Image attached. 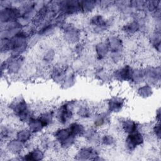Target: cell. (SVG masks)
I'll use <instances>...</instances> for the list:
<instances>
[{
    "label": "cell",
    "instance_id": "6da1fadb",
    "mask_svg": "<svg viewBox=\"0 0 161 161\" xmlns=\"http://www.w3.org/2000/svg\"><path fill=\"white\" fill-rule=\"evenodd\" d=\"M9 108L21 122L27 123L30 118L34 116L26 100L22 97H18L13 100Z\"/></svg>",
    "mask_w": 161,
    "mask_h": 161
},
{
    "label": "cell",
    "instance_id": "7a4b0ae2",
    "mask_svg": "<svg viewBox=\"0 0 161 161\" xmlns=\"http://www.w3.org/2000/svg\"><path fill=\"white\" fill-rule=\"evenodd\" d=\"M53 137L63 148H68L72 146L77 138L71 133L69 128L57 129L53 133Z\"/></svg>",
    "mask_w": 161,
    "mask_h": 161
},
{
    "label": "cell",
    "instance_id": "3957f363",
    "mask_svg": "<svg viewBox=\"0 0 161 161\" xmlns=\"http://www.w3.org/2000/svg\"><path fill=\"white\" fill-rule=\"evenodd\" d=\"M75 101H70L65 102L57 109L55 116L57 121L64 125L68 123L74 115V108Z\"/></svg>",
    "mask_w": 161,
    "mask_h": 161
},
{
    "label": "cell",
    "instance_id": "277c9868",
    "mask_svg": "<svg viewBox=\"0 0 161 161\" xmlns=\"http://www.w3.org/2000/svg\"><path fill=\"white\" fill-rule=\"evenodd\" d=\"M21 13L19 8L6 4L1 9L0 19L1 24L18 21L21 17Z\"/></svg>",
    "mask_w": 161,
    "mask_h": 161
},
{
    "label": "cell",
    "instance_id": "5b68a950",
    "mask_svg": "<svg viewBox=\"0 0 161 161\" xmlns=\"http://www.w3.org/2000/svg\"><path fill=\"white\" fill-rule=\"evenodd\" d=\"M58 13L64 16L74 15L81 13L80 1H62L58 2Z\"/></svg>",
    "mask_w": 161,
    "mask_h": 161
},
{
    "label": "cell",
    "instance_id": "8992f818",
    "mask_svg": "<svg viewBox=\"0 0 161 161\" xmlns=\"http://www.w3.org/2000/svg\"><path fill=\"white\" fill-rule=\"evenodd\" d=\"M23 62L24 59L21 55L11 56L2 64L1 67L4 66V68L2 69V71L6 69L9 74H16L21 70Z\"/></svg>",
    "mask_w": 161,
    "mask_h": 161
},
{
    "label": "cell",
    "instance_id": "52a82bcc",
    "mask_svg": "<svg viewBox=\"0 0 161 161\" xmlns=\"http://www.w3.org/2000/svg\"><path fill=\"white\" fill-rule=\"evenodd\" d=\"M144 142V136L139 130L127 134L125 139V147L128 151H133L137 147L142 145Z\"/></svg>",
    "mask_w": 161,
    "mask_h": 161
},
{
    "label": "cell",
    "instance_id": "ba28073f",
    "mask_svg": "<svg viewBox=\"0 0 161 161\" xmlns=\"http://www.w3.org/2000/svg\"><path fill=\"white\" fill-rule=\"evenodd\" d=\"M90 25L97 33H102L106 31L109 26V21L101 14H95L89 21Z\"/></svg>",
    "mask_w": 161,
    "mask_h": 161
},
{
    "label": "cell",
    "instance_id": "9c48e42d",
    "mask_svg": "<svg viewBox=\"0 0 161 161\" xmlns=\"http://www.w3.org/2000/svg\"><path fill=\"white\" fill-rule=\"evenodd\" d=\"M63 31L65 40L69 43H77L79 42L80 34V31L74 25L65 24L63 26Z\"/></svg>",
    "mask_w": 161,
    "mask_h": 161
},
{
    "label": "cell",
    "instance_id": "30bf717a",
    "mask_svg": "<svg viewBox=\"0 0 161 161\" xmlns=\"http://www.w3.org/2000/svg\"><path fill=\"white\" fill-rule=\"evenodd\" d=\"M133 68L130 65H125L119 67L113 74V77L118 81H130Z\"/></svg>",
    "mask_w": 161,
    "mask_h": 161
},
{
    "label": "cell",
    "instance_id": "8fae6325",
    "mask_svg": "<svg viewBox=\"0 0 161 161\" xmlns=\"http://www.w3.org/2000/svg\"><path fill=\"white\" fill-rule=\"evenodd\" d=\"M145 74V80L148 84H155L160 79V71L159 67L149 66L143 69Z\"/></svg>",
    "mask_w": 161,
    "mask_h": 161
},
{
    "label": "cell",
    "instance_id": "7c38bea8",
    "mask_svg": "<svg viewBox=\"0 0 161 161\" xmlns=\"http://www.w3.org/2000/svg\"><path fill=\"white\" fill-rule=\"evenodd\" d=\"M75 156L77 160H97L99 153L92 147H83L77 152Z\"/></svg>",
    "mask_w": 161,
    "mask_h": 161
},
{
    "label": "cell",
    "instance_id": "4fadbf2b",
    "mask_svg": "<svg viewBox=\"0 0 161 161\" xmlns=\"http://www.w3.org/2000/svg\"><path fill=\"white\" fill-rule=\"evenodd\" d=\"M125 104V99L119 96L111 97L108 101V109L109 113H118L123 109Z\"/></svg>",
    "mask_w": 161,
    "mask_h": 161
},
{
    "label": "cell",
    "instance_id": "5bb4252c",
    "mask_svg": "<svg viewBox=\"0 0 161 161\" xmlns=\"http://www.w3.org/2000/svg\"><path fill=\"white\" fill-rule=\"evenodd\" d=\"M111 53H120L123 50L122 40L117 36H110L106 41Z\"/></svg>",
    "mask_w": 161,
    "mask_h": 161
},
{
    "label": "cell",
    "instance_id": "9a60e30c",
    "mask_svg": "<svg viewBox=\"0 0 161 161\" xmlns=\"http://www.w3.org/2000/svg\"><path fill=\"white\" fill-rule=\"evenodd\" d=\"M122 130L126 134H130L139 130L138 124L134 120L126 118L121 121Z\"/></svg>",
    "mask_w": 161,
    "mask_h": 161
},
{
    "label": "cell",
    "instance_id": "2e32d148",
    "mask_svg": "<svg viewBox=\"0 0 161 161\" xmlns=\"http://www.w3.org/2000/svg\"><path fill=\"white\" fill-rule=\"evenodd\" d=\"M25 143L17 138L10 140L6 144V148L9 152L13 154H19L23 150Z\"/></svg>",
    "mask_w": 161,
    "mask_h": 161
},
{
    "label": "cell",
    "instance_id": "e0dca14e",
    "mask_svg": "<svg viewBox=\"0 0 161 161\" xmlns=\"http://www.w3.org/2000/svg\"><path fill=\"white\" fill-rule=\"evenodd\" d=\"M27 124L28 126V128L33 133V134L40 133L45 128V126L38 117L33 116L30 118Z\"/></svg>",
    "mask_w": 161,
    "mask_h": 161
},
{
    "label": "cell",
    "instance_id": "ac0fdd59",
    "mask_svg": "<svg viewBox=\"0 0 161 161\" xmlns=\"http://www.w3.org/2000/svg\"><path fill=\"white\" fill-rule=\"evenodd\" d=\"M140 28V25L136 20H133L125 24L123 28V31L128 35H133L139 31Z\"/></svg>",
    "mask_w": 161,
    "mask_h": 161
},
{
    "label": "cell",
    "instance_id": "d6986e66",
    "mask_svg": "<svg viewBox=\"0 0 161 161\" xmlns=\"http://www.w3.org/2000/svg\"><path fill=\"white\" fill-rule=\"evenodd\" d=\"M44 153L38 148H35L31 150L30 152L27 153L23 156V159L26 160H40L43 159Z\"/></svg>",
    "mask_w": 161,
    "mask_h": 161
},
{
    "label": "cell",
    "instance_id": "ffe728a7",
    "mask_svg": "<svg viewBox=\"0 0 161 161\" xmlns=\"http://www.w3.org/2000/svg\"><path fill=\"white\" fill-rule=\"evenodd\" d=\"M69 129L71 133L75 137H80L84 136L86 128L84 126L79 122H72L69 126Z\"/></svg>",
    "mask_w": 161,
    "mask_h": 161
},
{
    "label": "cell",
    "instance_id": "44dd1931",
    "mask_svg": "<svg viewBox=\"0 0 161 161\" xmlns=\"http://www.w3.org/2000/svg\"><path fill=\"white\" fill-rule=\"evenodd\" d=\"M66 75V70L60 67L53 68L51 72L52 79L57 82H63Z\"/></svg>",
    "mask_w": 161,
    "mask_h": 161
},
{
    "label": "cell",
    "instance_id": "7402d4cb",
    "mask_svg": "<svg viewBox=\"0 0 161 161\" xmlns=\"http://www.w3.org/2000/svg\"><path fill=\"white\" fill-rule=\"evenodd\" d=\"M99 1H91V0H86V1H80L81 13H87L92 12L98 4Z\"/></svg>",
    "mask_w": 161,
    "mask_h": 161
},
{
    "label": "cell",
    "instance_id": "603a6c76",
    "mask_svg": "<svg viewBox=\"0 0 161 161\" xmlns=\"http://www.w3.org/2000/svg\"><path fill=\"white\" fill-rule=\"evenodd\" d=\"M33 133L28 128H22L18 130L16 133V138L21 142L26 143L31 140Z\"/></svg>",
    "mask_w": 161,
    "mask_h": 161
},
{
    "label": "cell",
    "instance_id": "cb8c5ba5",
    "mask_svg": "<svg viewBox=\"0 0 161 161\" xmlns=\"http://www.w3.org/2000/svg\"><path fill=\"white\" fill-rule=\"evenodd\" d=\"M95 49H96V55L97 58L100 60L106 57V55H108L109 52L108 45L106 42L98 43L96 45Z\"/></svg>",
    "mask_w": 161,
    "mask_h": 161
},
{
    "label": "cell",
    "instance_id": "d4e9b609",
    "mask_svg": "<svg viewBox=\"0 0 161 161\" xmlns=\"http://www.w3.org/2000/svg\"><path fill=\"white\" fill-rule=\"evenodd\" d=\"M55 116V112L52 110H48L43 112L38 117L40 119L44 126L46 127L52 124Z\"/></svg>",
    "mask_w": 161,
    "mask_h": 161
},
{
    "label": "cell",
    "instance_id": "484cf974",
    "mask_svg": "<svg viewBox=\"0 0 161 161\" xmlns=\"http://www.w3.org/2000/svg\"><path fill=\"white\" fill-rule=\"evenodd\" d=\"M145 80V74L143 69L136 68L133 69L130 81L135 84H140Z\"/></svg>",
    "mask_w": 161,
    "mask_h": 161
},
{
    "label": "cell",
    "instance_id": "4316f807",
    "mask_svg": "<svg viewBox=\"0 0 161 161\" xmlns=\"http://www.w3.org/2000/svg\"><path fill=\"white\" fill-rule=\"evenodd\" d=\"M109 121V114L106 113H99L94 116L93 122L94 126L101 127L106 125Z\"/></svg>",
    "mask_w": 161,
    "mask_h": 161
},
{
    "label": "cell",
    "instance_id": "83f0119b",
    "mask_svg": "<svg viewBox=\"0 0 161 161\" xmlns=\"http://www.w3.org/2000/svg\"><path fill=\"white\" fill-rule=\"evenodd\" d=\"M137 93L140 97L143 98H147L151 96L153 93L152 87L148 84L142 86L138 89Z\"/></svg>",
    "mask_w": 161,
    "mask_h": 161
},
{
    "label": "cell",
    "instance_id": "f1b7e54d",
    "mask_svg": "<svg viewBox=\"0 0 161 161\" xmlns=\"http://www.w3.org/2000/svg\"><path fill=\"white\" fill-rule=\"evenodd\" d=\"M84 136H85V138L87 141H89L91 143L96 142L99 139H100L99 137L98 133L96 131V130H95L93 128L86 130V131H85V133H84Z\"/></svg>",
    "mask_w": 161,
    "mask_h": 161
},
{
    "label": "cell",
    "instance_id": "f546056e",
    "mask_svg": "<svg viewBox=\"0 0 161 161\" xmlns=\"http://www.w3.org/2000/svg\"><path fill=\"white\" fill-rule=\"evenodd\" d=\"M100 142L104 146L111 147L114 144L115 140L112 135L109 134H105L100 138Z\"/></svg>",
    "mask_w": 161,
    "mask_h": 161
},
{
    "label": "cell",
    "instance_id": "4dcf8cb0",
    "mask_svg": "<svg viewBox=\"0 0 161 161\" xmlns=\"http://www.w3.org/2000/svg\"><path fill=\"white\" fill-rule=\"evenodd\" d=\"M13 130L11 127L8 126H3L1 128V140L4 139L5 140L10 138L13 134Z\"/></svg>",
    "mask_w": 161,
    "mask_h": 161
},
{
    "label": "cell",
    "instance_id": "1f68e13d",
    "mask_svg": "<svg viewBox=\"0 0 161 161\" xmlns=\"http://www.w3.org/2000/svg\"><path fill=\"white\" fill-rule=\"evenodd\" d=\"M77 115L82 118H87L90 117L91 113L89 108L87 106H81L79 108L77 112Z\"/></svg>",
    "mask_w": 161,
    "mask_h": 161
},
{
    "label": "cell",
    "instance_id": "d6a6232c",
    "mask_svg": "<svg viewBox=\"0 0 161 161\" xmlns=\"http://www.w3.org/2000/svg\"><path fill=\"white\" fill-rule=\"evenodd\" d=\"M106 70L103 69H100L99 70H97L96 73V75L98 77L99 80L103 81H106L109 79L111 75Z\"/></svg>",
    "mask_w": 161,
    "mask_h": 161
},
{
    "label": "cell",
    "instance_id": "836d02e7",
    "mask_svg": "<svg viewBox=\"0 0 161 161\" xmlns=\"http://www.w3.org/2000/svg\"><path fill=\"white\" fill-rule=\"evenodd\" d=\"M75 81V77L74 75L72 74H70L69 75H67L64 82L63 85L65 86V87H69L72 86Z\"/></svg>",
    "mask_w": 161,
    "mask_h": 161
},
{
    "label": "cell",
    "instance_id": "e575fe53",
    "mask_svg": "<svg viewBox=\"0 0 161 161\" xmlns=\"http://www.w3.org/2000/svg\"><path fill=\"white\" fill-rule=\"evenodd\" d=\"M153 132L158 139L160 138V123H157L153 127Z\"/></svg>",
    "mask_w": 161,
    "mask_h": 161
},
{
    "label": "cell",
    "instance_id": "d590c367",
    "mask_svg": "<svg viewBox=\"0 0 161 161\" xmlns=\"http://www.w3.org/2000/svg\"><path fill=\"white\" fill-rule=\"evenodd\" d=\"M156 119L157 120L158 122H160V109H158L156 113Z\"/></svg>",
    "mask_w": 161,
    "mask_h": 161
}]
</instances>
